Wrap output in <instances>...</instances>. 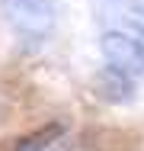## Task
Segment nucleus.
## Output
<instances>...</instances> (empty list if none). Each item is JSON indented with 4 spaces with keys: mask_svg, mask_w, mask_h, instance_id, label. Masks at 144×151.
<instances>
[{
    "mask_svg": "<svg viewBox=\"0 0 144 151\" xmlns=\"http://www.w3.org/2000/svg\"><path fill=\"white\" fill-rule=\"evenodd\" d=\"M6 23L26 39H45L55 29V3L51 0H0Z\"/></svg>",
    "mask_w": 144,
    "mask_h": 151,
    "instance_id": "1",
    "label": "nucleus"
},
{
    "mask_svg": "<svg viewBox=\"0 0 144 151\" xmlns=\"http://www.w3.org/2000/svg\"><path fill=\"white\" fill-rule=\"evenodd\" d=\"M99 52L115 68H122L128 74H144V39L141 35H131V32H122V29H106L99 35Z\"/></svg>",
    "mask_w": 144,
    "mask_h": 151,
    "instance_id": "2",
    "label": "nucleus"
},
{
    "mask_svg": "<svg viewBox=\"0 0 144 151\" xmlns=\"http://www.w3.org/2000/svg\"><path fill=\"white\" fill-rule=\"evenodd\" d=\"M93 13L109 29H122L144 39V0H93Z\"/></svg>",
    "mask_w": 144,
    "mask_h": 151,
    "instance_id": "3",
    "label": "nucleus"
},
{
    "mask_svg": "<svg viewBox=\"0 0 144 151\" xmlns=\"http://www.w3.org/2000/svg\"><path fill=\"white\" fill-rule=\"evenodd\" d=\"M135 74H128V71H122V68H99L96 71V77H93V90L96 96L103 100V103H128L131 96H135V81H131Z\"/></svg>",
    "mask_w": 144,
    "mask_h": 151,
    "instance_id": "4",
    "label": "nucleus"
},
{
    "mask_svg": "<svg viewBox=\"0 0 144 151\" xmlns=\"http://www.w3.org/2000/svg\"><path fill=\"white\" fill-rule=\"evenodd\" d=\"M61 135H64V122H48V125L35 129L32 135H26V138L19 142V148H16V151H48Z\"/></svg>",
    "mask_w": 144,
    "mask_h": 151,
    "instance_id": "5",
    "label": "nucleus"
}]
</instances>
